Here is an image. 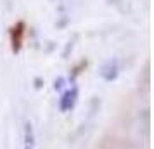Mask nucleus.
Instances as JSON below:
<instances>
[{"label": "nucleus", "instance_id": "f257e3e1", "mask_svg": "<svg viewBox=\"0 0 154 149\" xmlns=\"http://www.w3.org/2000/svg\"><path fill=\"white\" fill-rule=\"evenodd\" d=\"M23 149H35V132L31 123L24 127V142H23Z\"/></svg>", "mask_w": 154, "mask_h": 149}, {"label": "nucleus", "instance_id": "f03ea898", "mask_svg": "<svg viewBox=\"0 0 154 149\" xmlns=\"http://www.w3.org/2000/svg\"><path fill=\"white\" fill-rule=\"evenodd\" d=\"M75 97H76V94L73 92H68L66 95H64L63 99H61V102H59V106H61V109L63 111H69L71 107H73V104H75Z\"/></svg>", "mask_w": 154, "mask_h": 149}]
</instances>
